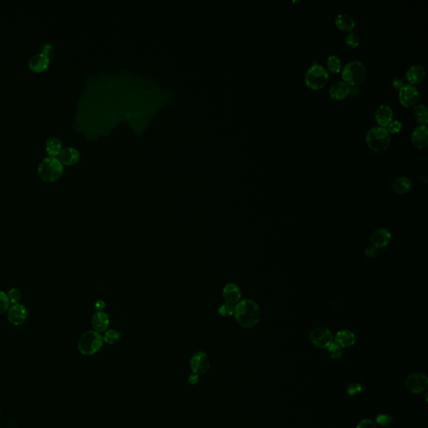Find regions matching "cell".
I'll list each match as a JSON object with an SVG mask.
<instances>
[{"label": "cell", "mask_w": 428, "mask_h": 428, "mask_svg": "<svg viewBox=\"0 0 428 428\" xmlns=\"http://www.w3.org/2000/svg\"><path fill=\"white\" fill-rule=\"evenodd\" d=\"M234 316L237 322L243 328H253L257 325L261 317V310L256 302L243 299L235 304Z\"/></svg>", "instance_id": "cell-1"}, {"label": "cell", "mask_w": 428, "mask_h": 428, "mask_svg": "<svg viewBox=\"0 0 428 428\" xmlns=\"http://www.w3.org/2000/svg\"><path fill=\"white\" fill-rule=\"evenodd\" d=\"M391 141L390 133L388 132L387 128L383 127H372L366 134V144L371 150L376 152L387 150L390 146Z\"/></svg>", "instance_id": "cell-2"}, {"label": "cell", "mask_w": 428, "mask_h": 428, "mask_svg": "<svg viewBox=\"0 0 428 428\" xmlns=\"http://www.w3.org/2000/svg\"><path fill=\"white\" fill-rule=\"evenodd\" d=\"M38 174L45 182H55L62 175L63 165L56 157H47L42 160L38 167Z\"/></svg>", "instance_id": "cell-3"}, {"label": "cell", "mask_w": 428, "mask_h": 428, "mask_svg": "<svg viewBox=\"0 0 428 428\" xmlns=\"http://www.w3.org/2000/svg\"><path fill=\"white\" fill-rule=\"evenodd\" d=\"M103 341L101 333L94 331H87L80 337L78 349L84 355H92L101 350Z\"/></svg>", "instance_id": "cell-4"}, {"label": "cell", "mask_w": 428, "mask_h": 428, "mask_svg": "<svg viewBox=\"0 0 428 428\" xmlns=\"http://www.w3.org/2000/svg\"><path fill=\"white\" fill-rule=\"evenodd\" d=\"M366 72V67L360 61L354 60L349 62L342 70L343 82L346 83L347 86H358L365 80Z\"/></svg>", "instance_id": "cell-5"}, {"label": "cell", "mask_w": 428, "mask_h": 428, "mask_svg": "<svg viewBox=\"0 0 428 428\" xmlns=\"http://www.w3.org/2000/svg\"><path fill=\"white\" fill-rule=\"evenodd\" d=\"M329 80V74L325 67L318 64H314L306 71L304 81L309 88L317 91L325 87Z\"/></svg>", "instance_id": "cell-6"}, {"label": "cell", "mask_w": 428, "mask_h": 428, "mask_svg": "<svg viewBox=\"0 0 428 428\" xmlns=\"http://www.w3.org/2000/svg\"><path fill=\"white\" fill-rule=\"evenodd\" d=\"M310 342L317 348L326 349L334 342V336L330 330L326 328L319 327L314 329L310 332Z\"/></svg>", "instance_id": "cell-7"}, {"label": "cell", "mask_w": 428, "mask_h": 428, "mask_svg": "<svg viewBox=\"0 0 428 428\" xmlns=\"http://www.w3.org/2000/svg\"><path fill=\"white\" fill-rule=\"evenodd\" d=\"M405 386L410 392L421 394L428 389V379L424 373L414 372L408 375L405 382Z\"/></svg>", "instance_id": "cell-8"}, {"label": "cell", "mask_w": 428, "mask_h": 428, "mask_svg": "<svg viewBox=\"0 0 428 428\" xmlns=\"http://www.w3.org/2000/svg\"><path fill=\"white\" fill-rule=\"evenodd\" d=\"M419 91L416 86L411 85H404L399 91V101L402 107L409 108L416 106L419 101Z\"/></svg>", "instance_id": "cell-9"}, {"label": "cell", "mask_w": 428, "mask_h": 428, "mask_svg": "<svg viewBox=\"0 0 428 428\" xmlns=\"http://www.w3.org/2000/svg\"><path fill=\"white\" fill-rule=\"evenodd\" d=\"M190 366L196 375H204L209 369V358L204 352H197L191 358Z\"/></svg>", "instance_id": "cell-10"}, {"label": "cell", "mask_w": 428, "mask_h": 428, "mask_svg": "<svg viewBox=\"0 0 428 428\" xmlns=\"http://www.w3.org/2000/svg\"><path fill=\"white\" fill-rule=\"evenodd\" d=\"M28 317V311L24 305L19 304H13L8 310V319L14 325L24 324Z\"/></svg>", "instance_id": "cell-11"}, {"label": "cell", "mask_w": 428, "mask_h": 428, "mask_svg": "<svg viewBox=\"0 0 428 428\" xmlns=\"http://www.w3.org/2000/svg\"><path fill=\"white\" fill-rule=\"evenodd\" d=\"M411 142L417 149H423L428 145V129L426 126L420 125L415 127L411 133Z\"/></svg>", "instance_id": "cell-12"}, {"label": "cell", "mask_w": 428, "mask_h": 428, "mask_svg": "<svg viewBox=\"0 0 428 428\" xmlns=\"http://www.w3.org/2000/svg\"><path fill=\"white\" fill-rule=\"evenodd\" d=\"M242 294L240 287L233 283H228L223 289V297L224 298L225 303L227 304H237L240 301Z\"/></svg>", "instance_id": "cell-13"}, {"label": "cell", "mask_w": 428, "mask_h": 428, "mask_svg": "<svg viewBox=\"0 0 428 428\" xmlns=\"http://www.w3.org/2000/svg\"><path fill=\"white\" fill-rule=\"evenodd\" d=\"M391 234L387 228H380L372 233L371 242L375 248H384L390 243Z\"/></svg>", "instance_id": "cell-14"}, {"label": "cell", "mask_w": 428, "mask_h": 428, "mask_svg": "<svg viewBox=\"0 0 428 428\" xmlns=\"http://www.w3.org/2000/svg\"><path fill=\"white\" fill-rule=\"evenodd\" d=\"M375 116L379 127L387 128L393 121L392 110L389 106L381 105L375 111Z\"/></svg>", "instance_id": "cell-15"}, {"label": "cell", "mask_w": 428, "mask_h": 428, "mask_svg": "<svg viewBox=\"0 0 428 428\" xmlns=\"http://www.w3.org/2000/svg\"><path fill=\"white\" fill-rule=\"evenodd\" d=\"M425 69L420 65L410 66L406 73V80H408V82L410 83L409 85H411V86L421 84L425 79Z\"/></svg>", "instance_id": "cell-16"}, {"label": "cell", "mask_w": 428, "mask_h": 428, "mask_svg": "<svg viewBox=\"0 0 428 428\" xmlns=\"http://www.w3.org/2000/svg\"><path fill=\"white\" fill-rule=\"evenodd\" d=\"M109 324V316L104 311H96L92 316V325L94 331H97L99 333L107 331Z\"/></svg>", "instance_id": "cell-17"}, {"label": "cell", "mask_w": 428, "mask_h": 428, "mask_svg": "<svg viewBox=\"0 0 428 428\" xmlns=\"http://www.w3.org/2000/svg\"><path fill=\"white\" fill-rule=\"evenodd\" d=\"M331 97L335 101H343L348 97L350 94V87L343 81L335 83L329 91Z\"/></svg>", "instance_id": "cell-18"}, {"label": "cell", "mask_w": 428, "mask_h": 428, "mask_svg": "<svg viewBox=\"0 0 428 428\" xmlns=\"http://www.w3.org/2000/svg\"><path fill=\"white\" fill-rule=\"evenodd\" d=\"M335 342L341 348H347L353 346L355 343V335L352 331L349 330H343L335 335Z\"/></svg>", "instance_id": "cell-19"}, {"label": "cell", "mask_w": 428, "mask_h": 428, "mask_svg": "<svg viewBox=\"0 0 428 428\" xmlns=\"http://www.w3.org/2000/svg\"><path fill=\"white\" fill-rule=\"evenodd\" d=\"M49 63H50L49 56L40 52V53L34 55L30 58L29 65H30V69L33 70V71L39 72V71H44V70L47 68Z\"/></svg>", "instance_id": "cell-20"}, {"label": "cell", "mask_w": 428, "mask_h": 428, "mask_svg": "<svg viewBox=\"0 0 428 428\" xmlns=\"http://www.w3.org/2000/svg\"><path fill=\"white\" fill-rule=\"evenodd\" d=\"M80 157V152L74 148H65L59 151V160L65 165H73Z\"/></svg>", "instance_id": "cell-21"}, {"label": "cell", "mask_w": 428, "mask_h": 428, "mask_svg": "<svg viewBox=\"0 0 428 428\" xmlns=\"http://www.w3.org/2000/svg\"><path fill=\"white\" fill-rule=\"evenodd\" d=\"M335 23L337 29L341 30L343 32H351L352 30H354L355 26L354 19L347 14H340L337 15Z\"/></svg>", "instance_id": "cell-22"}, {"label": "cell", "mask_w": 428, "mask_h": 428, "mask_svg": "<svg viewBox=\"0 0 428 428\" xmlns=\"http://www.w3.org/2000/svg\"><path fill=\"white\" fill-rule=\"evenodd\" d=\"M411 188V181L407 177H397L392 183L394 192L398 194H405Z\"/></svg>", "instance_id": "cell-23"}, {"label": "cell", "mask_w": 428, "mask_h": 428, "mask_svg": "<svg viewBox=\"0 0 428 428\" xmlns=\"http://www.w3.org/2000/svg\"><path fill=\"white\" fill-rule=\"evenodd\" d=\"M412 113H413L415 121L417 123L422 125V126H426V124L428 122V110L425 105L420 104V105L414 106Z\"/></svg>", "instance_id": "cell-24"}, {"label": "cell", "mask_w": 428, "mask_h": 428, "mask_svg": "<svg viewBox=\"0 0 428 428\" xmlns=\"http://www.w3.org/2000/svg\"><path fill=\"white\" fill-rule=\"evenodd\" d=\"M61 147H62L61 141L57 137H51L48 139L46 142V150L48 153L52 157L59 155V151H61Z\"/></svg>", "instance_id": "cell-25"}, {"label": "cell", "mask_w": 428, "mask_h": 428, "mask_svg": "<svg viewBox=\"0 0 428 428\" xmlns=\"http://www.w3.org/2000/svg\"><path fill=\"white\" fill-rule=\"evenodd\" d=\"M327 67L333 74H339L342 69V62L336 56H331L327 59Z\"/></svg>", "instance_id": "cell-26"}, {"label": "cell", "mask_w": 428, "mask_h": 428, "mask_svg": "<svg viewBox=\"0 0 428 428\" xmlns=\"http://www.w3.org/2000/svg\"><path fill=\"white\" fill-rule=\"evenodd\" d=\"M121 334L120 332L115 330H109L105 332L103 336V340L109 345H115L121 340Z\"/></svg>", "instance_id": "cell-27"}, {"label": "cell", "mask_w": 428, "mask_h": 428, "mask_svg": "<svg viewBox=\"0 0 428 428\" xmlns=\"http://www.w3.org/2000/svg\"><path fill=\"white\" fill-rule=\"evenodd\" d=\"M375 422L377 423L378 425L381 426L383 428L390 427V426L392 425L393 423L392 416H391L388 414H379L375 417Z\"/></svg>", "instance_id": "cell-28"}, {"label": "cell", "mask_w": 428, "mask_h": 428, "mask_svg": "<svg viewBox=\"0 0 428 428\" xmlns=\"http://www.w3.org/2000/svg\"><path fill=\"white\" fill-rule=\"evenodd\" d=\"M327 349L328 353L332 359H340L342 356V348L335 341Z\"/></svg>", "instance_id": "cell-29"}, {"label": "cell", "mask_w": 428, "mask_h": 428, "mask_svg": "<svg viewBox=\"0 0 428 428\" xmlns=\"http://www.w3.org/2000/svg\"><path fill=\"white\" fill-rule=\"evenodd\" d=\"M219 313L223 317H230L234 314V305L227 303L222 304L219 308Z\"/></svg>", "instance_id": "cell-30"}, {"label": "cell", "mask_w": 428, "mask_h": 428, "mask_svg": "<svg viewBox=\"0 0 428 428\" xmlns=\"http://www.w3.org/2000/svg\"><path fill=\"white\" fill-rule=\"evenodd\" d=\"M346 44L350 48H356L360 44V38L355 33H349L346 37Z\"/></svg>", "instance_id": "cell-31"}, {"label": "cell", "mask_w": 428, "mask_h": 428, "mask_svg": "<svg viewBox=\"0 0 428 428\" xmlns=\"http://www.w3.org/2000/svg\"><path fill=\"white\" fill-rule=\"evenodd\" d=\"M7 296L9 298V302L12 303L13 304H19V302L20 301L21 298H22V294L20 291L15 288H13L9 290Z\"/></svg>", "instance_id": "cell-32"}, {"label": "cell", "mask_w": 428, "mask_h": 428, "mask_svg": "<svg viewBox=\"0 0 428 428\" xmlns=\"http://www.w3.org/2000/svg\"><path fill=\"white\" fill-rule=\"evenodd\" d=\"M9 304L10 302L7 294L3 291H0V315H3L9 309Z\"/></svg>", "instance_id": "cell-33"}, {"label": "cell", "mask_w": 428, "mask_h": 428, "mask_svg": "<svg viewBox=\"0 0 428 428\" xmlns=\"http://www.w3.org/2000/svg\"><path fill=\"white\" fill-rule=\"evenodd\" d=\"M402 129V123L398 120H395L391 122L387 127V130L390 134H396L400 132V130Z\"/></svg>", "instance_id": "cell-34"}, {"label": "cell", "mask_w": 428, "mask_h": 428, "mask_svg": "<svg viewBox=\"0 0 428 428\" xmlns=\"http://www.w3.org/2000/svg\"><path fill=\"white\" fill-rule=\"evenodd\" d=\"M362 390H363L362 385L359 384V383H352L347 387L346 391H347L349 396H354L357 393L362 391Z\"/></svg>", "instance_id": "cell-35"}, {"label": "cell", "mask_w": 428, "mask_h": 428, "mask_svg": "<svg viewBox=\"0 0 428 428\" xmlns=\"http://www.w3.org/2000/svg\"><path fill=\"white\" fill-rule=\"evenodd\" d=\"M356 428H378L375 422L370 419H363L358 422Z\"/></svg>", "instance_id": "cell-36"}, {"label": "cell", "mask_w": 428, "mask_h": 428, "mask_svg": "<svg viewBox=\"0 0 428 428\" xmlns=\"http://www.w3.org/2000/svg\"><path fill=\"white\" fill-rule=\"evenodd\" d=\"M391 86H392L394 90H396V91H398L399 92V91L404 86V83H403V81H402L401 79L396 78V79H394V80H392Z\"/></svg>", "instance_id": "cell-37"}, {"label": "cell", "mask_w": 428, "mask_h": 428, "mask_svg": "<svg viewBox=\"0 0 428 428\" xmlns=\"http://www.w3.org/2000/svg\"><path fill=\"white\" fill-rule=\"evenodd\" d=\"M376 254H377V248H375L374 246H371L369 248H366V257L369 258V259H372V258L375 257Z\"/></svg>", "instance_id": "cell-38"}, {"label": "cell", "mask_w": 428, "mask_h": 428, "mask_svg": "<svg viewBox=\"0 0 428 428\" xmlns=\"http://www.w3.org/2000/svg\"><path fill=\"white\" fill-rule=\"evenodd\" d=\"M106 308V303L103 300H97L94 303V309L96 311H103Z\"/></svg>", "instance_id": "cell-39"}, {"label": "cell", "mask_w": 428, "mask_h": 428, "mask_svg": "<svg viewBox=\"0 0 428 428\" xmlns=\"http://www.w3.org/2000/svg\"><path fill=\"white\" fill-rule=\"evenodd\" d=\"M54 47L50 44H45L42 46L41 53L45 54V55H49V54L51 53V51H53Z\"/></svg>", "instance_id": "cell-40"}, {"label": "cell", "mask_w": 428, "mask_h": 428, "mask_svg": "<svg viewBox=\"0 0 428 428\" xmlns=\"http://www.w3.org/2000/svg\"><path fill=\"white\" fill-rule=\"evenodd\" d=\"M198 375H192V376L190 377V382H191V383H194V382H197V381H198Z\"/></svg>", "instance_id": "cell-41"}, {"label": "cell", "mask_w": 428, "mask_h": 428, "mask_svg": "<svg viewBox=\"0 0 428 428\" xmlns=\"http://www.w3.org/2000/svg\"><path fill=\"white\" fill-rule=\"evenodd\" d=\"M0 414H1V410H0Z\"/></svg>", "instance_id": "cell-42"}]
</instances>
